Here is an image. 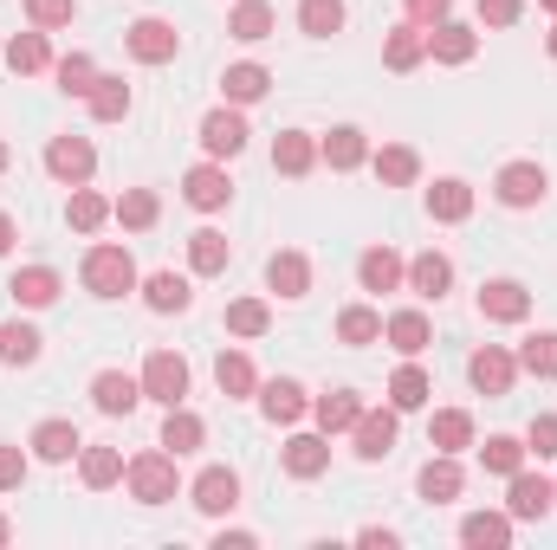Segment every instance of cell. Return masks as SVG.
I'll use <instances>...</instances> for the list:
<instances>
[{
    "label": "cell",
    "instance_id": "53",
    "mask_svg": "<svg viewBox=\"0 0 557 550\" xmlns=\"http://www.w3.org/2000/svg\"><path fill=\"white\" fill-rule=\"evenodd\" d=\"M525 453H539V460H557V414H539V421L525 427Z\"/></svg>",
    "mask_w": 557,
    "mask_h": 550
},
{
    "label": "cell",
    "instance_id": "39",
    "mask_svg": "<svg viewBox=\"0 0 557 550\" xmlns=\"http://www.w3.org/2000/svg\"><path fill=\"white\" fill-rule=\"evenodd\" d=\"M91 117H98V124H124V117H131V85L98 72V85H91Z\"/></svg>",
    "mask_w": 557,
    "mask_h": 550
},
{
    "label": "cell",
    "instance_id": "6",
    "mask_svg": "<svg viewBox=\"0 0 557 550\" xmlns=\"http://www.w3.org/2000/svg\"><path fill=\"white\" fill-rule=\"evenodd\" d=\"M188 499H195V512H208V518H227V512L240 505V473H234V466H208V473H195Z\"/></svg>",
    "mask_w": 557,
    "mask_h": 550
},
{
    "label": "cell",
    "instance_id": "34",
    "mask_svg": "<svg viewBox=\"0 0 557 550\" xmlns=\"http://www.w3.org/2000/svg\"><path fill=\"white\" fill-rule=\"evenodd\" d=\"M311 414H318V427H324V434H350V427H357V414H363V402H357L350 389H331V396H318V402H311Z\"/></svg>",
    "mask_w": 557,
    "mask_h": 550
},
{
    "label": "cell",
    "instance_id": "61",
    "mask_svg": "<svg viewBox=\"0 0 557 550\" xmlns=\"http://www.w3.org/2000/svg\"><path fill=\"white\" fill-rule=\"evenodd\" d=\"M7 162H13V155H7V142H0V175H7Z\"/></svg>",
    "mask_w": 557,
    "mask_h": 550
},
{
    "label": "cell",
    "instance_id": "58",
    "mask_svg": "<svg viewBox=\"0 0 557 550\" xmlns=\"http://www.w3.org/2000/svg\"><path fill=\"white\" fill-rule=\"evenodd\" d=\"M214 550H253V532H221Z\"/></svg>",
    "mask_w": 557,
    "mask_h": 550
},
{
    "label": "cell",
    "instance_id": "13",
    "mask_svg": "<svg viewBox=\"0 0 557 550\" xmlns=\"http://www.w3.org/2000/svg\"><path fill=\"white\" fill-rule=\"evenodd\" d=\"M91 402H98V414H137V402H143V376H124V370H98V376H91Z\"/></svg>",
    "mask_w": 557,
    "mask_h": 550
},
{
    "label": "cell",
    "instance_id": "57",
    "mask_svg": "<svg viewBox=\"0 0 557 550\" xmlns=\"http://www.w3.org/2000/svg\"><path fill=\"white\" fill-rule=\"evenodd\" d=\"M357 545H370V550H396V532H383V525H370V532H357Z\"/></svg>",
    "mask_w": 557,
    "mask_h": 550
},
{
    "label": "cell",
    "instance_id": "16",
    "mask_svg": "<svg viewBox=\"0 0 557 550\" xmlns=\"http://www.w3.org/2000/svg\"><path fill=\"white\" fill-rule=\"evenodd\" d=\"M214 383H221V396H227V402L260 396V370H253V357H247V350H221V357H214Z\"/></svg>",
    "mask_w": 557,
    "mask_h": 550
},
{
    "label": "cell",
    "instance_id": "44",
    "mask_svg": "<svg viewBox=\"0 0 557 550\" xmlns=\"http://www.w3.org/2000/svg\"><path fill=\"white\" fill-rule=\"evenodd\" d=\"M65 221H72L78 234H98V227L111 221V201H104V195H91V188H72V201H65Z\"/></svg>",
    "mask_w": 557,
    "mask_h": 550
},
{
    "label": "cell",
    "instance_id": "54",
    "mask_svg": "<svg viewBox=\"0 0 557 550\" xmlns=\"http://www.w3.org/2000/svg\"><path fill=\"white\" fill-rule=\"evenodd\" d=\"M20 479H26V453L0 447V492H20Z\"/></svg>",
    "mask_w": 557,
    "mask_h": 550
},
{
    "label": "cell",
    "instance_id": "9",
    "mask_svg": "<svg viewBox=\"0 0 557 550\" xmlns=\"http://www.w3.org/2000/svg\"><path fill=\"white\" fill-rule=\"evenodd\" d=\"M182 195H188V208L214 214V208H227V201H234V182H227V168H221V162H201V168H188V175H182Z\"/></svg>",
    "mask_w": 557,
    "mask_h": 550
},
{
    "label": "cell",
    "instance_id": "23",
    "mask_svg": "<svg viewBox=\"0 0 557 550\" xmlns=\"http://www.w3.org/2000/svg\"><path fill=\"white\" fill-rule=\"evenodd\" d=\"M421 59H428V26H416V20L383 39V65H389V72H416Z\"/></svg>",
    "mask_w": 557,
    "mask_h": 550
},
{
    "label": "cell",
    "instance_id": "22",
    "mask_svg": "<svg viewBox=\"0 0 557 550\" xmlns=\"http://www.w3.org/2000/svg\"><path fill=\"white\" fill-rule=\"evenodd\" d=\"M78 447H85V440H78V427H72V421H39V427H33V453H39L46 466H65Z\"/></svg>",
    "mask_w": 557,
    "mask_h": 550
},
{
    "label": "cell",
    "instance_id": "45",
    "mask_svg": "<svg viewBox=\"0 0 557 550\" xmlns=\"http://www.w3.org/2000/svg\"><path fill=\"white\" fill-rule=\"evenodd\" d=\"M227 330H234V337H267V330H273L267 298H234V304H227Z\"/></svg>",
    "mask_w": 557,
    "mask_h": 550
},
{
    "label": "cell",
    "instance_id": "24",
    "mask_svg": "<svg viewBox=\"0 0 557 550\" xmlns=\"http://www.w3.org/2000/svg\"><path fill=\"white\" fill-rule=\"evenodd\" d=\"M267 285H273L278 298H305V291H311V260L292 253V247L273 253V260H267Z\"/></svg>",
    "mask_w": 557,
    "mask_h": 550
},
{
    "label": "cell",
    "instance_id": "29",
    "mask_svg": "<svg viewBox=\"0 0 557 550\" xmlns=\"http://www.w3.org/2000/svg\"><path fill=\"white\" fill-rule=\"evenodd\" d=\"M78 473H85L91 492H111L124 479V453L117 447H78Z\"/></svg>",
    "mask_w": 557,
    "mask_h": 550
},
{
    "label": "cell",
    "instance_id": "40",
    "mask_svg": "<svg viewBox=\"0 0 557 550\" xmlns=\"http://www.w3.org/2000/svg\"><path fill=\"white\" fill-rule=\"evenodd\" d=\"M208 440V427H201V414H188V409H169V421H162V447L182 460V453H195Z\"/></svg>",
    "mask_w": 557,
    "mask_h": 550
},
{
    "label": "cell",
    "instance_id": "2",
    "mask_svg": "<svg viewBox=\"0 0 557 550\" xmlns=\"http://www.w3.org/2000/svg\"><path fill=\"white\" fill-rule=\"evenodd\" d=\"M124 479H131L137 505H169V499H175V453H169V447H162V453H137V460L124 466Z\"/></svg>",
    "mask_w": 557,
    "mask_h": 550
},
{
    "label": "cell",
    "instance_id": "25",
    "mask_svg": "<svg viewBox=\"0 0 557 550\" xmlns=\"http://www.w3.org/2000/svg\"><path fill=\"white\" fill-rule=\"evenodd\" d=\"M318 155H324L331 168H363V162H370V137H363L357 124H337L331 137L318 142Z\"/></svg>",
    "mask_w": 557,
    "mask_h": 550
},
{
    "label": "cell",
    "instance_id": "33",
    "mask_svg": "<svg viewBox=\"0 0 557 550\" xmlns=\"http://www.w3.org/2000/svg\"><path fill=\"white\" fill-rule=\"evenodd\" d=\"M227 260H234V247H227V234H214V227H201V234L188 240V266H195L201 278L227 273Z\"/></svg>",
    "mask_w": 557,
    "mask_h": 550
},
{
    "label": "cell",
    "instance_id": "36",
    "mask_svg": "<svg viewBox=\"0 0 557 550\" xmlns=\"http://www.w3.org/2000/svg\"><path fill=\"white\" fill-rule=\"evenodd\" d=\"M311 162H318V142L305 137V130H278V142H273L278 175H311Z\"/></svg>",
    "mask_w": 557,
    "mask_h": 550
},
{
    "label": "cell",
    "instance_id": "56",
    "mask_svg": "<svg viewBox=\"0 0 557 550\" xmlns=\"http://www.w3.org/2000/svg\"><path fill=\"white\" fill-rule=\"evenodd\" d=\"M403 7H409V20H416V26H434V20H447V7H454V0H403Z\"/></svg>",
    "mask_w": 557,
    "mask_h": 550
},
{
    "label": "cell",
    "instance_id": "52",
    "mask_svg": "<svg viewBox=\"0 0 557 550\" xmlns=\"http://www.w3.org/2000/svg\"><path fill=\"white\" fill-rule=\"evenodd\" d=\"M72 13H78V0H26V20H33L39 33H52V26H72Z\"/></svg>",
    "mask_w": 557,
    "mask_h": 550
},
{
    "label": "cell",
    "instance_id": "17",
    "mask_svg": "<svg viewBox=\"0 0 557 550\" xmlns=\"http://www.w3.org/2000/svg\"><path fill=\"white\" fill-rule=\"evenodd\" d=\"M324 466H331V440L324 434H292L285 440V473L292 479H318Z\"/></svg>",
    "mask_w": 557,
    "mask_h": 550
},
{
    "label": "cell",
    "instance_id": "15",
    "mask_svg": "<svg viewBox=\"0 0 557 550\" xmlns=\"http://www.w3.org/2000/svg\"><path fill=\"white\" fill-rule=\"evenodd\" d=\"M493 188H499L506 208H539V201H545V168H539V162H506Z\"/></svg>",
    "mask_w": 557,
    "mask_h": 550
},
{
    "label": "cell",
    "instance_id": "5",
    "mask_svg": "<svg viewBox=\"0 0 557 550\" xmlns=\"http://www.w3.org/2000/svg\"><path fill=\"white\" fill-rule=\"evenodd\" d=\"M46 168H52V182L85 188V182H91V168H98V149H91L85 137H52V142H46Z\"/></svg>",
    "mask_w": 557,
    "mask_h": 550
},
{
    "label": "cell",
    "instance_id": "30",
    "mask_svg": "<svg viewBox=\"0 0 557 550\" xmlns=\"http://www.w3.org/2000/svg\"><path fill=\"white\" fill-rule=\"evenodd\" d=\"M7 65H13L20 78L46 72V65H52V46H46V33H39V26H33V33H13V39H7Z\"/></svg>",
    "mask_w": 557,
    "mask_h": 550
},
{
    "label": "cell",
    "instance_id": "41",
    "mask_svg": "<svg viewBox=\"0 0 557 550\" xmlns=\"http://www.w3.org/2000/svg\"><path fill=\"white\" fill-rule=\"evenodd\" d=\"M227 33H234V39H247V46L273 39V7H267V0H240V7H234V20H227Z\"/></svg>",
    "mask_w": 557,
    "mask_h": 550
},
{
    "label": "cell",
    "instance_id": "43",
    "mask_svg": "<svg viewBox=\"0 0 557 550\" xmlns=\"http://www.w3.org/2000/svg\"><path fill=\"white\" fill-rule=\"evenodd\" d=\"M409 285H416L421 298H441V291L454 285V260H447V253H421L416 266H409Z\"/></svg>",
    "mask_w": 557,
    "mask_h": 550
},
{
    "label": "cell",
    "instance_id": "46",
    "mask_svg": "<svg viewBox=\"0 0 557 550\" xmlns=\"http://www.w3.org/2000/svg\"><path fill=\"white\" fill-rule=\"evenodd\" d=\"M519 370H525V376H539V383H552V376H557V337H552V330H539V337H525V343H519Z\"/></svg>",
    "mask_w": 557,
    "mask_h": 550
},
{
    "label": "cell",
    "instance_id": "8",
    "mask_svg": "<svg viewBox=\"0 0 557 550\" xmlns=\"http://www.w3.org/2000/svg\"><path fill=\"white\" fill-rule=\"evenodd\" d=\"M396 421H403L396 409H363L357 414V427H350V434H357V460H389V453H396Z\"/></svg>",
    "mask_w": 557,
    "mask_h": 550
},
{
    "label": "cell",
    "instance_id": "10",
    "mask_svg": "<svg viewBox=\"0 0 557 550\" xmlns=\"http://www.w3.org/2000/svg\"><path fill=\"white\" fill-rule=\"evenodd\" d=\"M532 311V291L519 285V278H486L480 285V317H493V324H519Z\"/></svg>",
    "mask_w": 557,
    "mask_h": 550
},
{
    "label": "cell",
    "instance_id": "62",
    "mask_svg": "<svg viewBox=\"0 0 557 550\" xmlns=\"http://www.w3.org/2000/svg\"><path fill=\"white\" fill-rule=\"evenodd\" d=\"M545 46H552V59H557V26H552V39H545Z\"/></svg>",
    "mask_w": 557,
    "mask_h": 550
},
{
    "label": "cell",
    "instance_id": "20",
    "mask_svg": "<svg viewBox=\"0 0 557 550\" xmlns=\"http://www.w3.org/2000/svg\"><path fill=\"white\" fill-rule=\"evenodd\" d=\"M460 545L506 550L512 545V512H473V518H460Z\"/></svg>",
    "mask_w": 557,
    "mask_h": 550
},
{
    "label": "cell",
    "instance_id": "18",
    "mask_svg": "<svg viewBox=\"0 0 557 550\" xmlns=\"http://www.w3.org/2000/svg\"><path fill=\"white\" fill-rule=\"evenodd\" d=\"M421 499H428V505H447V499H460V486H467V473H460V466H454V453H434V460H428V466H421Z\"/></svg>",
    "mask_w": 557,
    "mask_h": 550
},
{
    "label": "cell",
    "instance_id": "4",
    "mask_svg": "<svg viewBox=\"0 0 557 550\" xmlns=\"http://www.w3.org/2000/svg\"><path fill=\"white\" fill-rule=\"evenodd\" d=\"M124 46H131V59H143V65H169V59L182 52V33H175V20H156V13H143V20H131Z\"/></svg>",
    "mask_w": 557,
    "mask_h": 550
},
{
    "label": "cell",
    "instance_id": "11",
    "mask_svg": "<svg viewBox=\"0 0 557 550\" xmlns=\"http://www.w3.org/2000/svg\"><path fill=\"white\" fill-rule=\"evenodd\" d=\"M201 149H208L214 162L240 155V149H247V117H240V111H227V104H221V111H208V117H201Z\"/></svg>",
    "mask_w": 557,
    "mask_h": 550
},
{
    "label": "cell",
    "instance_id": "26",
    "mask_svg": "<svg viewBox=\"0 0 557 550\" xmlns=\"http://www.w3.org/2000/svg\"><path fill=\"white\" fill-rule=\"evenodd\" d=\"M7 291H13L26 311H46V304H59V291H65V285H59V273H52V266H26V273H13V285H7Z\"/></svg>",
    "mask_w": 557,
    "mask_h": 550
},
{
    "label": "cell",
    "instance_id": "27",
    "mask_svg": "<svg viewBox=\"0 0 557 550\" xmlns=\"http://www.w3.org/2000/svg\"><path fill=\"white\" fill-rule=\"evenodd\" d=\"M428 447L434 453H460V447H473V414L467 409H441L428 421Z\"/></svg>",
    "mask_w": 557,
    "mask_h": 550
},
{
    "label": "cell",
    "instance_id": "32",
    "mask_svg": "<svg viewBox=\"0 0 557 550\" xmlns=\"http://www.w3.org/2000/svg\"><path fill=\"white\" fill-rule=\"evenodd\" d=\"M383 337H389V350H403V357H421L428 350V317L421 311H396V317H383Z\"/></svg>",
    "mask_w": 557,
    "mask_h": 550
},
{
    "label": "cell",
    "instance_id": "47",
    "mask_svg": "<svg viewBox=\"0 0 557 550\" xmlns=\"http://www.w3.org/2000/svg\"><path fill=\"white\" fill-rule=\"evenodd\" d=\"M52 72H59V91H65V98H91V85H98V65H91L85 52H65Z\"/></svg>",
    "mask_w": 557,
    "mask_h": 550
},
{
    "label": "cell",
    "instance_id": "42",
    "mask_svg": "<svg viewBox=\"0 0 557 550\" xmlns=\"http://www.w3.org/2000/svg\"><path fill=\"white\" fill-rule=\"evenodd\" d=\"M0 363H7V370L39 363V330H33V324H0Z\"/></svg>",
    "mask_w": 557,
    "mask_h": 550
},
{
    "label": "cell",
    "instance_id": "48",
    "mask_svg": "<svg viewBox=\"0 0 557 550\" xmlns=\"http://www.w3.org/2000/svg\"><path fill=\"white\" fill-rule=\"evenodd\" d=\"M337 337H344L350 350H363V343H376V337H383V317H376L370 304H350V311L337 317Z\"/></svg>",
    "mask_w": 557,
    "mask_h": 550
},
{
    "label": "cell",
    "instance_id": "28",
    "mask_svg": "<svg viewBox=\"0 0 557 550\" xmlns=\"http://www.w3.org/2000/svg\"><path fill=\"white\" fill-rule=\"evenodd\" d=\"M428 396H434V383H428V370H421V363H403V370L389 376V409H396V414L428 409Z\"/></svg>",
    "mask_w": 557,
    "mask_h": 550
},
{
    "label": "cell",
    "instance_id": "64",
    "mask_svg": "<svg viewBox=\"0 0 557 550\" xmlns=\"http://www.w3.org/2000/svg\"><path fill=\"white\" fill-rule=\"evenodd\" d=\"M552 492H557V479H552Z\"/></svg>",
    "mask_w": 557,
    "mask_h": 550
},
{
    "label": "cell",
    "instance_id": "1",
    "mask_svg": "<svg viewBox=\"0 0 557 550\" xmlns=\"http://www.w3.org/2000/svg\"><path fill=\"white\" fill-rule=\"evenodd\" d=\"M85 291H98V298L137 291V260H131L124 247H91V253H85Z\"/></svg>",
    "mask_w": 557,
    "mask_h": 550
},
{
    "label": "cell",
    "instance_id": "3",
    "mask_svg": "<svg viewBox=\"0 0 557 550\" xmlns=\"http://www.w3.org/2000/svg\"><path fill=\"white\" fill-rule=\"evenodd\" d=\"M182 396H188V363H182L175 350H156V357L143 363V402L182 409Z\"/></svg>",
    "mask_w": 557,
    "mask_h": 550
},
{
    "label": "cell",
    "instance_id": "50",
    "mask_svg": "<svg viewBox=\"0 0 557 550\" xmlns=\"http://www.w3.org/2000/svg\"><path fill=\"white\" fill-rule=\"evenodd\" d=\"M298 26H305L311 39H331V33L344 26V0H298Z\"/></svg>",
    "mask_w": 557,
    "mask_h": 550
},
{
    "label": "cell",
    "instance_id": "38",
    "mask_svg": "<svg viewBox=\"0 0 557 550\" xmlns=\"http://www.w3.org/2000/svg\"><path fill=\"white\" fill-rule=\"evenodd\" d=\"M260 409H267V421H285V427H292V421L311 409V402H305V389H298L292 376H278V383H267V389H260Z\"/></svg>",
    "mask_w": 557,
    "mask_h": 550
},
{
    "label": "cell",
    "instance_id": "21",
    "mask_svg": "<svg viewBox=\"0 0 557 550\" xmlns=\"http://www.w3.org/2000/svg\"><path fill=\"white\" fill-rule=\"evenodd\" d=\"M221 91H227V104H260V98L273 91V72L253 65V59H247V65H227V72H221Z\"/></svg>",
    "mask_w": 557,
    "mask_h": 550
},
{
    "label": "cell",
    "instance_id": "49",
    "mask_svg": "<svg viewBox=\"0 0 557 550\" xmlns=\"http://www.w3.org/2000/svg\"><path fill=\"white\" fill-rule=\"evenodd\" d=\"M480 460H486V473H499V479H512V473L525 466V440H512V434H493V440L480 447Z\"/></svg>",
    "mask_w": 557,
    "mask_h": 550
},
{
    "label": "cell",
    "instance_id": "60",
    "mask_svg": "<svg viewBox=\"0 0 557 550\" xmlns=\"http://www.w3.org/2000/svg\"><path fill=\"white\" fill-rule=\"evenodd\" d=\"M7 538H13V525H7V512H0V545H7Z\"/></svg>",
    "mask_w": 557,
    "mask_h": 550
},
{
    "label": "cell",
    "instance_id": "37",
    "mask_svg": "<svg viewBox=\"0 0 557 550\" xmlns=\"http://www.w3.org/2000/svg\"><path fill=\"white\" fill-rule=\"evenodd\" d=\"M188 298H195L188 278H175V273H149L143 278V304L162 311V317H169V311H188Z\"/></svg>",
    "mask_w": 557,
    "mask_h": 550
},
{
    "label": "cell",
    "instance_id": "19",
    "mask_svg": "<svg viewBox=\"0 0 557 550\" xmlns=\"http://www.w3.org/2000/svg\"><path fill=\"white\" fill-rule=\"evenodd\" d=\"M357 278H363V291H396V285L409 278V266H403V253H389V247H363Z\"/></svg>",
    "mask_w": 557,
    "mask_h": 550
},
{
    "label": "cell",
    "instance_id": "12",
    "mask_svg": "<svg viewBox=\"0 0 557 550\" xmlns=\"http://www.w3.org/2000/svg\"><path fill=\"white\" fill-rule=\"evenodd\" d=\"M552 505H557L552 479H545V473H525V466H519V473H512V486H506V512H512V518H545Z\"/></svg>",
    "mask_w": 557,
    "mask_h": 550
},
{
    "label": "cell",
    "instance_id": "55",
    "mask_svg": "<svg viewBox=\"0 0 557 550\" xmlns=\"http://www.w3.org/2000/svg\"><path fill=\"white\" fill-rule=\"evenodd\" d=\"M519 13H525V0H480L486 26H519Z\"/></svg>",
    "mask_w": 557,
    "mask_h": 550
},
{
    "label": "cell",
    "instance_id": "51",
    "mask_svg": "<svg viewBox=\"0 0 557 550\" xmlns=\"http://www.w3.org/2000/svg\"><path fill=\"white\" fill-rule=\"evenodd\" d=\"M111 214H117V221H124L131 234H149V227H156V214H162V201H156L149 188H131V195H124V201H117Z\"/></svg>",
    "mask_w": 557,
    "mask_h": 550
},
{
    "label": "cell",
    "instance_id": "63",
    "mask_svg": "<svg viewBox=\"0 0 557 550\" xmlns=\"http://www.w3.org/2000/svg\"><path fill=\"white\" fill-rule=\"evenodd\" d=\"M539 7H545V13H557V0H539Z\"/></svg>",
    "mask_w": 557,
    "mask_h": 550
},
{
    "label": "cell",
    "instance_id": "31",
    "mask_svg": "<svg viewBox=\"0 0 557 550\" xmlns=\"http://www.w3.org/2000/svg\"><path fill=\"white\" fill-rule=\"evenodd\" d=\"M428 214H434V221H447V227H454V221H467V214H473V188H467V182H454V175H447V182H434V188H428Z\"/></svg>",
    "mask_w": 557,
    "mask_h": 550
},
{
    "label": "cell",
    "instance_id": "7",
    "mask_svg": "<svg viewBox=\"0 0 557 550\" xmlns=\"http://www.w3.org/2000/svg\"><path fill=\"white\" fill-rule=\"evenodd\" d=\"M467 376H473V389H480V396H506V389L519 383V357H512V350H499V343H486V350H473V357H467Z\"/></svg>",
    "mask_w": 557,
    "mask_h": 550
},
{
    "label": "cell",
    "instance_id": "35",
    "mask_svg": "<svg viewBox=\"0 0 557 550\" xmlns=\"http://www.w3.org/2000/svg\"><path fill=\"white\" fill-rule=\"evenodd\" d=\"M421 175V155L409 149V142H389V149H376V182L383 188H409Z\"/></svg>",
    "mask_w": 557,
    "mask_h": 550
},
{
    "label": "cell",
    "instance_id": "14",
    "mask_svg": "<svg viewBox=\"0 0 557 550\" xmlns=\"http://www.w3.org/2000/svg\"><path fill=\"white\" fill-rule=\"evenodd\" d=\"M473 52H480V33H473V26H460V20H434V26H428V59L467 65Z\"/></svg>",
    "mask_w": 557,
    "mask_h": 550
},
{
    "label": "cell",
    "instance_id": "59",
    "mask_svg": "<svg viewBox=\"0 0 557 550\" xmlns=\"http://www.w3.org/2000/svg\"><path fill=\"white\" fill-rule=\"evenodd\" d=\"M13 240H20V234H13V221L0 214V253H13Z\"/></svg>",
    "mask_w": 557,
    "mask_h": 550
}]
</instances>
